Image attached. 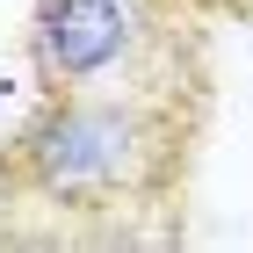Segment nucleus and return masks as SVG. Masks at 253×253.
Listing matches in <instances>:
<instances>
[{
	"label": "nucleus",
	"mask_w": 253,
	"mask_h": 253,
	"mask_svg": "<svg viewBox=\"0 0 253 253\" xmlns=\"http://www.w3.org/2000/svg\"><path fill=\"white\" fill-rule=\"evenodd\" d=\"M188 0H29V80L58 87H210Z\"/></svg>",
	"instance_id": "f03ea898"
},
{
	"label": "nucleus",
	"mask_w": 253,
	"mask_h": 253,
	"mask_svg": "<svg viewBox=\"0 0 253 253\" xmlns=\"http://www.w3.org/2000/svg\"><path fill=\"white\" fill-rule=\"evenodd\" d=\"M203 22H253V0H188Z\"/></svg>",
	"instance_id": "7ed1b4c3"
},
{
	"label": "nucleus",
	"mask_w": 253,
	"mask_h": 253,
	"mask_svg": "<svg viewBox=\"0 0 253 253\" xmlns=\"http://www.w3.org/2000/svg\"><path fill=\"white\" fill-rule=\"evenodd\" d=\"M210 87H58L0 145V239H152L145 217L188 195Z\"/></svg>",
	"instance_id": "f257e3e1"
}]
</instances>
